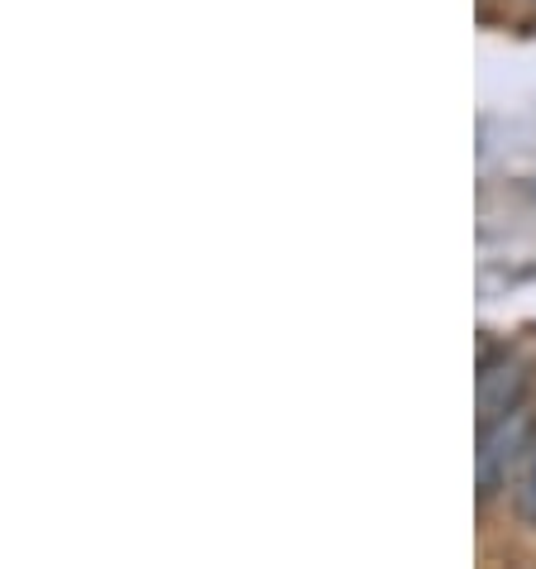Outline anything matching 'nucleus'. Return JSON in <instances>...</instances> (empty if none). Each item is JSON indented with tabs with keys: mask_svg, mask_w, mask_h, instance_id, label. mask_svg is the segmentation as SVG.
<instances>
[{
	"mask_svg": "<svg viewBox=\"0 0 536 569\" xmlns=\"http://www.w3.org/2000/svg\"><path fill=\"white\" fill-rule=\"evenodd\" d=\"M532 431H536V417L527 412V402H517L508 407V412H498V417H488L479 426V498H494L503 483H508V473L513 465L527 455L532 446Z\"/></svg>",
	"mask_w": 536,
	"mask_h": 569,
	"instance_id": "1",
	"label": "nucleus"
},
{
	"mask_svg": "<svg viewBox=\"0 0 536 569\" xmlns=\"http://www.w3.org/2000/svg\"><path fill=\"white\" fill-rule=\"evenodd\" d=\"M517 402H523V373L488 369L479 378V412H484V421L498 417V412H508V407H517Z\"/></svg>",
	"mask_w": 536,
	"mask_h": 569,
	"instance_id": "2",
	"label": "nucleus"
},
{
	"mask_svg": "<svg viewBox=\"0 0 536 569\" xmlns=\"http://www.w3.org/2000/svg\"><path fill=\"white\" fill-rule=\"evenodd\" d=\"M517 508H523L527 521H536V450H532V460L523 469V488H517Z\"/></svg>",
	"mask_w": 536,
	"mask_h": 569,
	"instance_id": "3",
	"label": "nucleus"
}]
</instances>
